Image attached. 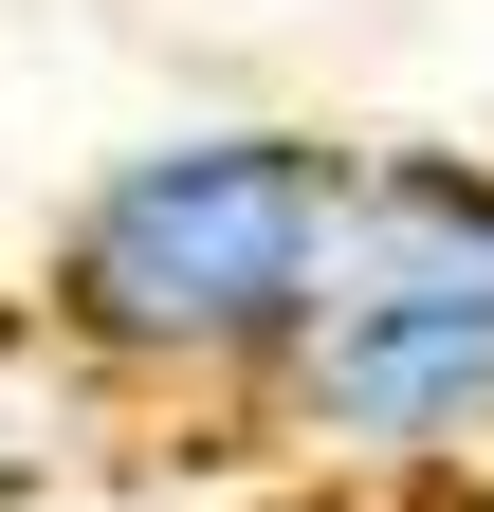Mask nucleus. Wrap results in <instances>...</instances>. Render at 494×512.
Listing matches in <instances>:
<instances>
[{
  "instance_id": "nucleus-1",
  "label": "nucleus",
  "mask_w": 494,
  "mask_h": 512,
  "mask_svg": "<svg viewBox=\"0 0 494 512\" xmlns=\"http://www.w3.org/2000/svg\"><path fill=\"white\" fill-rule=\"evenodd\" d=\"M348 165L366 147L275 128V110L110 147L37 238V348L129 403H275V366L348 256Z\"/></svg>"
},
{
  "instance_id": "nucleus-2",
  "label": "nucleus",
  "mask_w": 494,
  "mask_h": 512,
  "mask_svg": "<svg viewBox=\"0 0 494 512\" xmlns=\"http://www.w3.org/2000/svg\"><path fill=\"white\" fill-rule=\"evenodd\" d=\"M275 439L330 476H476L494 458V147L348 165V256L275 366Z\"/></svg>"
},
{
  "instance_id": "nucleus-3",
  "label": "nucleus",
  "mask_w": 494,
  "mask_h": 512,
  "mask_svg": "<svg viewBox=\"0 0 494 512\" xmlns=\"http://www.w3.org/2000/svg\"><path fill=\"white\" fill-rule=\"evenodd\" d=\"M74 403H55V366H0V512H37L55 476H74V439H55Z\"/></svg>"
}]
</instances>
